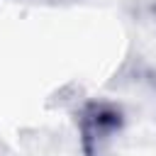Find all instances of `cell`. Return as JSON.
Returning a JSON list of instances; mask_svg holds the SVG:
<instances>
[{"instance_id":"6da1fadb","label":"cell","mask_w":156,"mask_h":156,"mask_svg":"<svg viewBox=\"0 0 156 156\" xmlns=\"http://www.w3.org/2000/svg\"><path fill=\"white\" fill-rule=\"evenodd\" d=\"M78 132L85 156H105L124 127V112L107 100H88L78 110Z\"/></svg>"}]
</instances>
